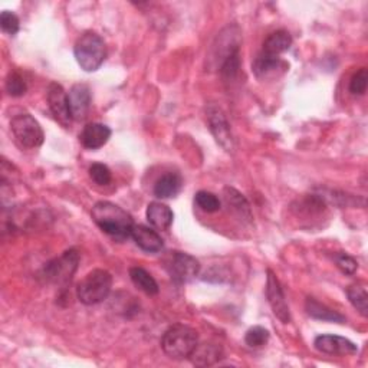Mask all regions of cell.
I'll list each match as a JSON object with an SVG mask.
<instances>
[{"mask_svg":"<svg viewBox=\"0 0 368 368\" xmlns=\"http://www.w3.org/2000/svg\"><path fill=\"white\" fill-rule=\"evenodd\" d=\"M91 216L97 226L114 239L124 240L131 236L134 227L133 217L124 209L111 202L95 203Z\"/></svg>","mask_w":368,"mask_h":368,"instance_id":"1","label":"cell"},{"mask_svg":"<svg viewBox=\"0 0 368 368\" xmlns=\"http://www.w3.org/2000/svg\"><path fill=\"white\" fill-rule=\"evenodd\" d=\"M74 55L78 65L87 71H97L105 59L107 50L102 38L95 32H84L74 46Z\"/></svg>","mask_w":368,"mask_h":368,"instance_id":"3","label":"cell"},{"mask_svg":"<svg viewBox=\"0 0 368 368\" xmlns=\"http://www.w3.org/2000/svg\"><path fill=\"white\" fill-rule=\"evenodd\" d=\"M223 196H224L226 205L229 206L232 213L234 216H237V219L247 222V223L252 222V219H254L252 209H251V205L247 200V197H244L242 193H239L233 188H224Z\"/></svg>","mask_w":368,"mask_h":368,"instance_id":"16","label":"cell"},{"mask_svg":"<svg viewBox=\"0 0 368 368\" xmlns=\"http://www.w3.org/2000/svg\"><path fill=\"white\" fill-rule=\"evenodd\" d=\"M334 262H335L337 268H338L342 274H345V275H354V274L357 272V269H358L357 261H355L352 256H350V255H347V254H344V252L337 254V255L334 256Z\"/></svg>","mask_w":368,"mask_h":368,"instance_id":"31","label":"cell"},{"mask_svg":"<svg viewBox=\"0 0 368 368\" xmlns=\"http://www.w3.org/2000/svg\"><path fill=\"white\" fill-rule=\"evenodd\" d=\"M195 203L196 206L206 212V213H215L217 210H220V200L216 195L210 193V192H206V190H202V192H197L196 196H195Z\"/></svg>","mask_w":368,"mask_h":368,"instance_id":"25","label":"cell"},{"mask_svg":"<svg viewBox=\"0 0 368 368\" xmlns=\"http://www.w3.org/2000/svg\"><path fill=\"white\" fill-rule=\"evenodd\" d=\"M181 177L177 173L163 174L154 184V195L160 199H171L181 190Z\"/></svg>","mask_w":368,"mask_h":368,"instance_id":"19","label":"cell"},{"mask_svg":"<svg viewBox=\"0 0 368 368\" xmlns=\"http://www.w3.org/2000/svg\"><path fill=\"white\" fill-rule=\"evenodd\" d=\"M6 91L11 97H22L28 91V85L23 80V77L18 72H11L6 78Z\"/></svg>","mask_w":368,"mask_h":368,"instance_id":"27","label":"cell"},{"mask_svg":"<svg viewBox=\"0 0 368 368\" xmlns=\"http://www.w3.org/2000/svg\"><path fill=\"white\" fill-rule=\"evenodd\" d=\"M19 18L9 11H4L2 15H0V28L8 35H16L19 32Z\"/></svg>","mask_w":368,"mask_h":368,"instance_id":"30","label":"cell"},{"mask_svg":"<svg viewBox=\"0 0 368 368\" xmlns=\"http://www.w3.org/2000/svg\"><path fill=\"white\" fill-rule=\"evenodd\" d=\"M147 220L150 222V224L158 230H167L174 219L173 210L161 203V202H153L148 205L147 212H146Z\"/></svg>","mask_w":368,"mask_h":368,"instance_id":"18","label":"cell"},{"mask_svg":"<svg viewBox=\"0 0 368 368\" xmlns=\"http://www.w3.org/2000/svg\"><path fill=\"white\" fill-rule=\"evenodd\" d=\"M46 99H48L49 109L52 111L53 117L56 118V121L59 122V124H63L64 127H70L71 121L74 118H72L71 109H70L68 92H65L63 85H59L56 82H52L48 87Z\"/></svg>","mask_w":368,"mask_h":368,"instance_id":"9","label":"cell"},{"mask_svg":"<svg viewBox=\"0 0 368 368\" xmlns=\"http://www.w3.org/2000/svg\"><path fill=\"white\" fill-rule=\"evenodd\" d=\"M112 288V276L108 271L94 269L77 288V296L84 305H97L105 301Z\"/></svg>","mask_w":368,"mask_h":368,"instance_id":"4","label":"cell"},{"mask_svg":"<svg viewBox=\"0 0 368 368\" xmlns=\"http://www.w3.org/2000/svg\"><path fill=\"white\" fill-rule=\"evenodd\" d=\"M131 237L134 239L137 247L147 254H158L163 251V247H164L163 239L151 227H147L143 224H134Z\"/></svg>","mask_w":368,"mask_h":368,"instance_id":"14","label":"cell"},{"mask_svg":"<svg viewBox=\"0 0 368 368\" xmlns=\"http://www.w3.org/2000/svg\"><path fill=\"white\" fill-rule=\"evenodd\" d=\"M222 348L217 344H197V347L190 354V359L195 365L209 367L216 364L222 358Z\"/></svg>","mask_w":368,"mask_h":368,"instance_id":"20","label":"cell"},{"mask_svg":"<svg viewBox=\"0 0 368 368\" xmlns=\"http://www.w3.org/2000/svg\"><path fill=\"white\" fill-rule=\"evenodd\" d=\"M314 347L324 354L328 355H348L355 354L358 351V347L350 341L348 338L340 337V335H318L314 341Z\"/></svg>","mask_w":368,"mask_h":368,"instance_id":"11","label":"cell"},{"mask_svg":"<svg viewBox=\"0 0 368 368\" xmlns=\"http://www.w3.org/2000/svg\"><path fill=\"white\" fill-rule=\"evenodd\" d=\"M90 175L97 184H99V186H107L112 180L111 170L102 163H94L90 167Z\"/></svg>","mask_w":368,"mask_h":368,"instance_id":"29","label":"cell"},{"mask_svg":"<svg viewBox=\"0 0 368 368\" xmlns=\"http://www.w3.org/2000/svg\"><path fill=\"white\" fill-rule=\"evenodd\" d=\"M68 102L74 119L81 121L91 108V90L87 84H75L68 92Z\"/></svg>","mask_w":368,"mask_h":368,"instance_id":"13","label":"cell"},{"mask_svg":"<svg viewBox=\"0 0 368 368\" xmlns=\"http://www.w3.org/2000/svg\"><path fill=\"white\" fill-rule=\"evenodd\" d=\"M347 296H348V301L351 302L354 308L364 318H367L368 317V292H367L365 286L359 285V283L350 285L347 288Z\"/></svg>","mask_w":368,"mask_h":368,"instance_id":"23","label":"cell"},{"mask_svg":"<svg viewBox=\"0 0 368 368\" xmlns=\"http://www.w3.org/2000/svg\"><path fill=\"white\" fill-rule=\"evenodd\" d=\"M291 45H292L291 33L286 31H276L265 39L262 52L271 56H279L281 53L286 52L291 48Z\"/></svg>","mask_w":368,"mask_h":368,"instance_id":"21","label":"cell"},{"mask_svg":"<svg viewBox=\"0 0 368 368\" xmlns=\"http://www.w3.org/2000/svg\"><path fill=\"white\" fill-rule=\"evenodd\" d=\"M11 130L22 148H38L45 140L40 124L28 112L18 114L11 119Z\"/></svg>","mask_w":368,"mask_h":368,"instance_id":"6","label":"cell"},{"mask_svg":"<svg viewBox=\"0 0 368 368\" xmlns=\"http://www.w3.org/2000/svg\"><path fill=\"white\" fill-rule=\"evenodd\" d=\"M269 338H271L269 331L264 327L256 325V327H252L251 330H248L247 335H244V342L252 348H261L268 344Z\"/></svg>","mask_w":368,"mask_h":368,"instance_id":"26","label":"cell"},{"mask_svg":"<svg viewBox=\"0 0 368 368\" xmlns=\"http://www.w3.org/2000/svg\"><path fill=\"white\" fill-rule=\"evenodd\" d=\"M305 310L311 318L318 320V321H325V323H335V324H344L345 317L341 315L340 313L328 308L327 305L321 303L315 298H306L305 301Z\"/></svg>","mask_w":368,"mask_h":368,"instance_id":"17","label":"cell"},{"mask_svg":"<svg viewBox=\"0 0 368 368\" xmlns=\"http://www.w3.org/2000/svg\"><path fill=\"white\" fill-rule=\"evenodd\" d=\"M239 70H240V53L239 50L229 55L223 63L219 65V71H220V75L226 80V81H233L237 74H239Z\"/></svg>","mask_w":368,"mask_h":368,"instance_id":"24","label":"cell"},{"mask_svg":"<svg viewBox=\"0 0 368 368\" xmlns=\"http://www.w3.org/2000/svg\"><path fill=\"white\" fill-rule=\"evenodd\" d=\"M288 70V65L279 56H271L261 52L256 59L254 60L252 71L259 80H269L275 78L279 74H283Z\"/></svg>","mask_w":368,"mask_h":368,"instance_id":"12","label":"cell"},{"mask_svg":"<svg viewBox=\"0 0 368 368\" xmlns=\"http://www.w3.org/2000/svg\"><path fill=\"white\" fill-rule=\"evenodd\" d=\"M197 344L199 335L196 330L183 324L170 327L161 338V348L164 354L171 359L189 358Z\"/></svg>","mask_w":368,"mask_h":368,"instance_id":"2","label":"cell"},{"mask_svg":"<svg viewBox=\"0 0 368 368\" xmlns=\"http://www.w3.org/2000/svg\"><path fill=\"white\" fill-rule=\"evenodd\" d=\"M164 268L177 285L192 282L200 272L199 261L184 252H170L164 259Z\"/></svg>","mask_w":368,"mask_h":368,"instance_id":"7","label":"cell"},{"mask_svg":"<svg viewBox=\"0 0 368 368\" xmlns=\"http://www.w3.org/2000/svg\"><path fill=\"white\" fill-rule=\"evenodd\" d=\"M130 278L133 281V283L143 291L147 295H157L158 293V283L156 282V279L143 268L140 266H134L130 269Z\"/></svg>","mask_w":368,"mask_h":368,"instance_id":"22","label":"cell"},{"mask_svg":"<svg viewBox=\"0 0 368 368\" xmlns=\"http://www.w3.org/2000/svg\"><path fill=\"white\" fill-rule=\"evenodd\" d=\"M266 298L275 317L283 324L291 323V313H289L288 302L285 299L283 289L281 286L279 279L271 269L268 271V279H266Z\"/></svg>","mask_w":368,"mask_h":368,"instance_id":"10","label":"cell"},{"mask_svg":"<svg viewBox=\"0 0 368 368\" xmlns=\"http://www.w3.org/2000/svg\"><path fill=\"white\" fill-rule=\"evenodd\" d=\"M111 129L99 122H90L87 124L80 136L82 146L88 150H98L104 147L111 139Z\"/></svg>","mask_w":368,"mask_h":368,"instance_id":"15","label":"cell"},{"mask_svg":"<svg viewBox=\"0 0 368 368\" xmlns=\"http://www.w3.org/2000/svg\"><path fill=\"white\" fill-rule=\"evenodd\" d=\"M206 118L209 130L213 134L216 143L227 153H232L234 150V140L230 130V124L222 108L217 105H209L206 109Z\"/></svg>","mask_w":368,"mask_h":368,"instance_id":"8","label":"cell"},{"mask_svg":"<svg viewBox=\"0 0 368 368\" xmlns=\"http://www.w3.org/2000/svg\"><path fill=\"white\" fill-rule=\"evenodd\" d=\"M367 85H368V71L367 68H361L352 75L350 81V92L352 95H364L367 91Z\"/></svg>","mask_w":368,"mask_h":368,"instance_id":"28","label":"cell"},{"mask_svg":"<svg viewBox=\"0 0 368 368\" xmlns=\"http://www.w3.org/2000/svg\"><path fill=\"white\" fill-rule=\"evenodd\" d=\"M80 259L81 256L77 249L65 251L63 255L52 259L45 265L40 276L48 283L58 285V286H67L72 281L78 269Z\"/></svg>","mask_w":368,"mask_h":368,"instance_id":"5","label":"cell"}]
</instances>
